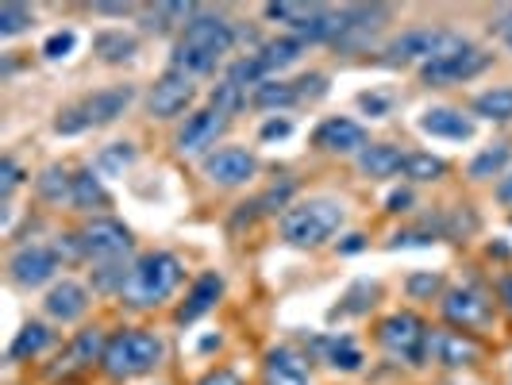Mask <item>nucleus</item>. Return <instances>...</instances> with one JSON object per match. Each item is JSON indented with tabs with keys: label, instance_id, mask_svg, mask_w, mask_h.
I'll return each mask as SVG.
<instances>
[{
	"label": "nucleus",
	"instance_id": "42",
	"mask_svg": "<svg viewBox=\"0 0 512 385\" xmlns=\"http://www.w3.org/2000/svg\"><path fill=\"white\" fill-rule=\"evenodd\" d=\"M439 289H443V274H436V270H420V274L405 278V293L416 301H432Z\"/></svg>",
	"mask_w": 512,
	"mask_h": 385
},
{
	"label": "nucleus",
	"instance_id": "26",
	"mask_svg": "<svg viewBox=\"0 0 512 385\" xmlns=\"http://www.w3.org/2000/svg\"><path fill=\"white\" fill-rule=\"evenodd\" d=\"M70 205L74 208H108V193H104L101 185V174L93 170V166H85V170H77L74 174V193H70Z\"/></svg>",
	"mask_w": 512,
	"mask_h": 385
},
{
	"label": "nucleus",
	"instance_id": "37",
	"mask_svg": "<svg viewBox=\"0 0 512 385\" xmlns=\"http://www.w3.org/2000/svg\"><path fill=\"white\" fill-rule=\"evenodd\" d=\"M31 24H35V12L27 4H12V0L0 4V39H16Z\"/></svg>",
	"mask_w": 512,
	"mask_h": 385
},
{
	"label": "nucleus",
	"instance_id": "56",
	"mask_svg": "<svg viewBox=\"0 0 512 385\" xmlns=\"http://www.w3.org/2000/svg\"><path fill=\"white\" fill-rule=\"evenodd\" d=\"M501 297H505V305L512 312V278H501Z\"/></svg>",
	"mask_w": 512,
	"mask_h": 385
},
{
	"label": "nucleus",
	"instance_id": "12",
	"mask_svg": "<svg viewBox=\"0 0 512 385\" xmlns=\"http://www.w3.org/2000/svg\"><path fill=\"white\" fill-rule=\"evenodd\" d=\"M224 131H228V116L216 112V108H201V112H189V116H185V124H181L178 135H174V147H178L181 154H201V151H208Z\"/></svg>",
	"mask_w": 512,
	"mask_h": 385
},
{
	"label": "nucleus",
	"instance_id": "51",
	"mask_svg": "<svg viewBox=\"0 0 512 385\" xmlns=\"http://www.w3.org/2000/svg\"><path fill=\"white\" fill-rule=\"evenodd\" d=\"M409 205H412L409 189H393V193L385 197V212H409Z\"/></svg>",
	"mask_w": 512,
	"mask_h": 385
},
{
	"label": "nucleus",
	"instance_id": "16",
	"mask_svg": "<svg viewBox=\"0 0 512 385\" xmlns=\"http://www.w3.org/2000/svg\"><path fill=\"white\" fill-rule=\"evenodd\" d=\"M312 143L320 151L332 154H359L366 147V131H362V124L347 120V116H332V120H324L320 128L312 131Z\"/></svg>",
	"mask_w": 512,
	"mask_h": 385
},
{
	"label": "nucleus",
	"instance_id": "54",
	"mask_svg": "<svg viewBox=\"0 0 512 385\" xmlns=\"http://www.w3.org/2000/svg\"><path fill=\"white\" fill-rule=\"evenodd\" d=\"M497 201H501V205H512V174H505V178L497 181Z\"/></svg>",
	"mask_w": 512,
	"mask_h": 385
},
{
	"label": "nucleus",
	"instance_id": "40",
	"mask_svg": "<svg viewBox=\"0 0 512 385\" xmlns=\"http://www.w3.org/2000/svg\"><path fill=\"white\" fill-rule=\"evenodd\" d=\"M374 297H378V285H374V282H355L351 289H347V297L335 305L332 316H359V312H366V308L374 305Z\"/></svg>",
	"mask_w": 512,
	"mask_h": 385
},
{
	"label": "nucleus",
	"instance_id": "24",
	"mask_svg": "<svg viewBox=\"0 0 512 385\" xmlns=\"http://www.w3.org/2000/svg\"><path fill=\"white\" fill-rule=\"evenodd\" d=\"M255 54L262 58V66L274 74V70H285V66H293V62L305 54V39H301V35H278V39L262 43Z\"/></svg>",
	"mask_w": 512,
	"mask_h": 385
},
{
	"label": "nucleus",
	"instance_id": "29",
	"mask_svg": "<svg viewBox=\"0 0 512 385\" xmlns=\"http://www.w3.org/2000/svg\"><path fill=\"white\" fill-rule=\"evenodd\" d=\"M297 89H293V81H274V77H266L262 85L251 89V104L255 108H289V104H297Z\"/></svg>",
	"mask_w": 512,
	"mask_h": 385
},
{
	"label": "nucleus",
	"instance_id": "43",
	"mask_svg": "<svg viewBox=\"0 0 512 385\" xmlns=\"http://www.w3.org/2000/svg\"><path fill=\"white\" fill-rule=\"evenodd\" d=\"M77 47V35L74 31H54L51 39L43 43V58H51V62H58V58H70Z\"/></svg>",
	"mask_w": 512,
	"mask_h": 385
},
{
	"label": "nucleus",
	"instance_id": "46",
	"mask_svg": "<svg viewBox=\"0 0 512 385\" xmlns=\"http://www.w3.org/2000/svg\"><path fill=\"white\" fill-rule=\"evenodd\" d=\"M293 89H297V97H301V101H316V97H324V93H328V77L324 74H305L301 77V81H293Z\"/></svg>",
	"mask_w": 512,
	"mask_h": 385
},
{
	"label": "nucleus",
	"instance_id": "47",
	"mask_svg": "<svg viewBox=\"0 0 512 385\" xmlns=\"http://www.w3.org/2000/svg\"><path fill=\"white\" fill-rule=\"evenodd\" d=\"M436 243V231H397L393 239H389V247L397 251V247H432Z\"/></svg>",
	"mask_w": 512,
	"mask_h": 385
},
{
	"label": "nucleus",
	"instance_id": "2",
	"mask_svg": "<svg viewBox=\"0 0 512 385\" xmlns=\"http://www.w3.org/2000/svg\"><path fill=\"white\" fill-rule=\"evenodd\" d=\"M347 208L332 197H308L282 212V239L289 247H324L343 228Z\"/></svg>",
	"mask_w": 512,
	"mask_h": 385
},
{
	"label": "nucleus",
	"instance_id": "14",
	"mask_svg": "<svg viewBox=\"0 0 512 385\" xmlns=\"http://www.w3.org/2000/svg\"><path fill=\"white\" fill-rule=\"evenodd\" d=\"M255 170H258L255 154L243 151V147H220V151H212L205 158L208 181H216V185H224V189L247 185V181L255 178Z\"/></svg>",
	"mask_w": 512,
	"mask_h": 385
},
{
	"label": "nucleus",
	"instance_id": "1",
	"mask_svg": "<svg viewBox=\"0 0 512 385\" xmlns=\"http://www.w3.org/2000/svg\"><path fill=\"white\" fill-rule=\"evenodd\" d=\"M181 278V258L170 255V251H151L143 255L139 262H131V278L120 293V301H128L131 308H154L162 301H170L178 293Z\"/></svg>",
	"mask_w": 512,
	"mask_h": 385
},
{
	"label": "nucleus",
	"instance_id": "28",
	"mask_svg": "<svg viewBox=\"0 0 512 385\" xmlns=\"http://www.w3.org/2000/svg\"><path fill=\"white\" fill-rule=\"evenodd\" d=\"M35 189H39L43 201L62 205V201H70V193H74V174L62 170V166H47V170L35 178Z\"/></svg>",
	"mask_w": 512,
	"mask_h": 385
},
{
	"label": "nucleus",
	"instance_id": "32",
	"mask_svg": "<svg viewBox=\"0 0 512 385\" xmlns=\"http://www.w3.org/2000/svg\"><path fill=\"white\" fill-rule=\"evenodd\" d=\"M104 351H108V339H104L101 328H85V332H77V339L70 343V362H74V366H89V362H101Z\"/></svg>",
	"mask_w": 512,
	"mask_h": 385
},
{
	"label": "nucleus",
	"instance_id": "39",
	"mask_svg": "<svg viewBox=\"0 0 512 385\" xmlns=\"http://www.w3.org/2000/svg\"><path fill=\"white\" fill-rule=\"evenodd\" d=\"M228 77L235 81V85H243V89H247V85L255 89V85H262V81L270 77V70L262 66L258 54H243V58H235V62L228 66Z\"/></svg>",
	"mask_w": 512,
	"mask_h": 385
},
{
	"label": "nucleus",
	"instance_id": "52",
	"mask_svg": "<svg viewBox=\"0 0 512 385\" xmlns=\"http://www.w3.org/2000/svg\"><path fill=\"white\" fill-rule=\"evenodd\" d=\"M197 385H243V378H239L235 370H212V374H205Z\"/></svg>",
	"mask_w": 512,
	"mask_h": 385
},
{
	"label": "nucleus",
	"instance_id": "15",
	"mask_svg": "<svg viewBox=\"0 0 512 385\" xmlns=\"http://www.w3.org/2000/svg\"><path fill=\"white\" fill-rule=\"evenodd\" d=\"M43 312L51 320H58V324H74V320H81L89 312V289L81 282H74V278H62V282H54L47 289Z\"/></svg>",
	"mask_w": 512,
	"mask_h": 385
},
{
	"label": "nucleus",
	"instance_id": "9",
	"mask_svg": "<svg viewBox=\"0 0 512 385\" xmlns=\"http://www.w3.org/2000/svg\"><path fill=\"white\" fill-rule=\"evenodd\" d=\"M443 316L447 324H455L459 332H470V328H482L493 316V301L478 285H455L443 293Z\"/></svg>",
	"mask_w": 512,
	"mask_h": 385
},
{
	"label": "nucleus",
	"instance_id": "34",
	"mask_svg": "<svg viewBox=\"0 0 512 385\" xmlns=\"http://www.w3.org/2000/svg\"><path fill=\"white\" fill-rule=\"evenodd\" d=\"M401 174H405L409 181H439L443 174H447V162H443V158H436V154L412 151V154H405Z\"/></svg>",
	"mask_w": 512,
	"mask_h": 385
},
{
	"label": "nucleus",
	"instance_id": "20",
	"mask_svg": "<svg viewBox=\"0 0 512 385\" xmlns=\"http://www.w3.org/2000/svg\"><path fill=\"white\" fill-rule=\"evenodd\" d=\"M416 128L424 131V135H432V139H455V143L474 139V120H466L455 108H428L416 120Z\"/></svg>",
	"mask_w": 512,
	"mask_h": 385
},
{
	"label": "nucleus",
	"instance_id": "27",
	"mask_svg": "<svg viewBox=\"0 0 512 385\" xmlns=\"http://www.w3.org/2000/svg\"><path fill=\"white\" fill-rule=\"evenodd\" d=\"M509 162H512V147H509V143H493V147H486L482 154H474V158H470L466 174H470L474 181L497 178V174H501Z\"/></svg>",
	"mask_w": 512,
	"mask_h": 385
},
{
	"label": "nucleus",
	"instance_id": "22",
	"mask_svg": "<svg viewBox=\"0 0 512 385\" xmlns=\"http://www.w3.org/2000/svg\"><path fill=\"white\" fill-rule=\"evenodd\" d=\"M93 54L101 62H108V66H120V62H131L139 54V39L128 35V31H120V27H112V31H101L93 39Z\"/></svg>",
	"mask_w": 512,
	"mask_h": 385
},
{
	"label": "nucleus",
	"instance_id": "11",
	"mask_svg": "<svg viewBox=\"0 0 512 385\" xmlns=\"http://www.w3.org/2000/svg\"><path fill=\"white\" fill-rule=\"evenodd\" d=\"M493 62V54L478 51V47H466L462 54H451V58H436V62H424L420 66V77L428 85H455V81H470L478 77Z\"/></svg>",
	"mask_w": 512,
	"mask_h": 385
},
{
	"label": "nucleus",
	"instance_id": "48",
	"mask_svg": "<svg viewBox=\"0 0 512 385\" xmlns=\"http://www.w3.org/2000/svg\"><path fill=\"white\" fill-rule=\"evenodd\" d=\"M258 135H262L266 143H270V139H289V135H293V124H289L285 116H274V120H266V124H262Z\"/></svg>",
	"mask_w": 512,
	"mask_h": 385
},
{
	"label": "nucleus",
	"instance_id": "21",
	"mask_svg": "<svg viewBox=\"0 0 512 385\" xmlns=\"http://www.w3.org/2000/svg\"><path fill=\"white\" fill-rule=\"evenodd\" d=\"M401 166H405V154L389 143H370L359 151V170L366 178H393L401 174Z\"/></svg>",
	"mask_w": 512,
	"mask_h": 385
},
{
	"label": "nucleus",
	"instance_id": "49",
	"mask_svg": "<svg viewBox=\"0 0 512 385\" xmlns=\"http://www.w3.org/2000/svg\"><path fill=\"white\" fill-rule=\"evenodd\" d=\"M359 108L370 112V116H385V112H389V97H382V93H362Z\"/></svg>",
	"mask_w": 512,
	"mask_h": 385
},
{
	"label": "nucleus",
	"instance_id": "18",
	"mask_svg": "<svg viewBox=\"0 0 512 385\" xmlns=\"http://www.w3.org/2000/svg\"><path fill=\"white\" fill-rule=\"evenodd\" d=\"M262 385H308V359L293 347H274L262 359Z\"/></svg>",
	"mask_w": 512,
	"mask_h": 385
},
{
	"label": "nucleus",
	"instance_id": "36",
	"mask_svg": "<svg viewBox=\"0 0 512 385\" xmlns=\"http://www.w3.org/2000/svg\"><path fill=\"white\" fill-rule=\"evenodd\" d=\"M208 101H212V108H216V112H224V116L231 120L239 108H247V101H251V97H247V89H243V85H235L231 77H224L220 85H212Z\"/></svg>",
	"mask_w": 512,
	"mask_h": 385
},
{
	"label": "nucleus",
	"instance_id": "8",
	"mask_svg": "<svg viewBox=\"0 0 512 385\" xmlns=\"http://www.w3.org/2000/svg\"><path fill=\"white\" fill-rule=\"evenodd\" d=\"M178 43L181 47H193V51L212 54V58H224L235 47V27L224 16H216V12H197L189 24L181 27Z\"/></svg>",
	"mask_w": 512,
	"mask_h": 385
},
{
	"label": "nucleus",
	"instance_id": "23",
	"mask_svg": "<svg viewBox=\"0 0 512 385\" xmlns=\"http://www.w3.org/2000/svg\"><path fill=\"white\" fill-rule=\"evenodd\" d=\"M54 343V332L47 328V324H39V320H31V324H24L20 332H16V339L8 343V362H27L35 359L39 351H47Z\"/></svg>",
	"mask_w": 512,
	"mask_h": 385
},
{
	"label": "nucleus",
	"instance_id": "6",
	"mask_svg": "<svg viewBox=\"0 0 512 385\" xmlns=\"http://www.w3.org/2000/svg\"><path fill=\"white\" fill-rule=\"evenodd\" d=\"M58 251L47 247V243H27V247H16L12 258H8V278L20 289H39V285L54 282L58 274Z\"/></svg>",
	"mask_w": 512,
	"mask_h": 385
},
{
	"label": "nucleus",
	"instance_id": "38",
	"mask_svg": "<svg viewBox=\"0 0 512 385\" xmlns=\"http://www.w3.org/2000/svg\"><path fill=\"white\" fill-rule=\"evenodd\" d=\"M131 162H135V147H131V143H108V147L97 154V174L116 178V174L128 170Z\"/></svg>",
	"mask_w": 512,
	"mask_h": 385
},
{
	"label": "nucleus",
	"instance_id": "17",
	"mask_svg": "<svg viewBox=\"0 0 512 385\" xmlns=\"http://www.w3.org/2000/svg\"><path fill=\"white\" fill-rule=\"evenodd\" d=\"M131 101H135L131 85H112V89H97V93H89V97H85V101L77 104V108L85 112L89 128H104V124L120 120V116L128 112V104H131Z\"/></svg>",
	"mask_w": 512,
	"mask_h": 385
},
{
	"label": "nucleus",
	"instance_id": "35",
	"mask_svg": "<svg viewBox=\"0 0 512 385\" xmlns=\"http://www.w3.org/2000/svg\"><path fill=\"white\" fill-rule=\"evenodd\" d=\"M266 12V20H278V24H289L293 27V35L301 31V27L320 12V4H289V0H282V4H266L262 8Z\"/></svg>",
	"mask_w": 512,
	"mask_h": 385
},
{
	"label": "nucleus",
	"instance_id": "5",
	"mask_svg": "<svg viewBox=\"0 0 512 385\" xmlns=\"http://www.w3.org/2000/svg\"><path fill=\"white\" fill-rule=\"evenodd\" d=\"M428 324L416 312H389L378 324V343L393 362L424 366L428 362Z\"/></svg>",
	"mask_w": 512,
	"mask_h": 385
},
{
	"label": "nucleus",
	"instance_id": "31",
	"mask_svg": "<svg viewBox=\"0 0 512 385\" xmlns=\"http://www.w3.org/2000/svg\"><path fill=\"white\" fill-rule=\"evenodd\" d=\"M143 16H147V31H166V27L174 24H189L193 16H197V8L193 4H154V8H143Z\"/></svg>",
	"mask_w": 512,
	"mask_h": 385
},
{
	"label": "nucleus",
	"instance_id": "33",
	"mask_svg": "<svg viewBox=\"0 0 512 385\" xmlns=\"http://www.w3.org/2000/svg\"><path fill=\"white\" fill-rule=\"evenodd\" d=\"M128 278H131L128 262L112 258V262H101V266L93 270V289H97V293H108V297H120L124 285H128Z\"/></svg>",
	"mask_w": 512,
	"mask_h": 385
},
{
	"label": "nucleus",
	"instance_id": "10",
	"mask_svg": "<svg viewBox=\"0 0 512 385\" xmlns=\"http://www.w3.org/2000/svg\"><path fill=\"white\" fill-rule=\"evenodd\" d=\"M189 104H193V77L181 70H166L147 93V112L154 120H178Z\"/></svg>",
	"mask_w": 512,
	"mask_h": 385
},
{
	"label": "nucleus",
	"instance_id": "53",
	"mask_svg": "<svg viewBox=\"0 0 512 385\" xmlns=\"http://www.w3.org/2000/svg\"><path fill=\"white\" fill-rule=\"evenodd\" d=\"M362 247H366V235H359V231H355V235H347V239L339 243V255H359Z\"/></svg>",
	"mask_w": 512,
	"mask_h": 385
},
{
	"label": "nucleus",
	"instance_id": "45",
	"mask_svg": "<svg viewBox=\"0 0 512 385\" xmlns=\"http://www.w3.org/2000/svg\"><path fill=\"white\" fill-rule=\"evenodd\" d=\"M20 181H24V170L16 166V158H0V197H12L16 189H20Z\"/></svg>",
	"mask_w": 512,
	"mask_h": 385
},
{
	"label": "nucleus",
	"instance_id": "25",
	"mask_svg": "<svg viewBox=\"0 0 512 385\" xmlns=\"http://www.w3.org/2000/svg\"><path fill=\"white\" fill-rule=\"evenodd\" d=\"M316 347H320V355L328 359V366H332V370L355 374V370L362 366V351L355 347V339H347V335H332V339H320Z\"/></svg>",
	"mask_w": 512,
	"mask_h": 385
},
{
	"label": "nucleus",
	"instance_id": "3",
	"mask_svg": "<svg viewBox=\"0 0 512 385\" xmlns=\"http://www.w3.org/2000/svg\"><path fill=\"white\" fill-rule=\"evenodd\" d=\"M158 362H162V339L154 332H143V328H124V332H116L108 339L101 370L108 378L124 382V378L151 374Z\"/></svg>",
	"mask_w": 512,
	"mask_h": 385
},
{
	"label": "nucleus",
	"instance_id": "55",
	"mask_svg": "<svg viewBox=\"0 0 512 385\" xmlns=\"http://www.w3.org/2000/svg\"><path fill=\"white\" fill-rule=\"evenodd\" d=\"M97 12H104V16H128L131 4H97Z\"/></svg>",
	"mask_w": 512,
	"mask_h": 385
},
{
	"label": "nucleus",
	"instance_id": "13",
	"mask_svg": "<svg viewBox=\"0 0 512 385\" xmlns=\"http://www.w3.org/2000/svg\"><path fill=\"white\" fill-rule=\"evenodd\" d=\"M428 359L439 362V366H447V370H459V366H474V362L482 359V347L466 332L432 328V335H428Z\"/></svg>",
	"mask_w": 512,
	"mask_h": 385
},
{
	"label": "nucleus",
	"instance_id": "7",
	"mask_svg": "<svg viewBox=\"0 0 512 385\" xmlns=\"http://www.w3.org/2000/svg\"><path fill=\"white\" fill-rule=\"evenodd\" d=\"M77 235H81L85 258H97V262H112V258H124L131 251V231L116 216H93Z\"/></svg>",
	"mask_w": 512,
	"mask_h": 385
},
{
	"label": "nucleus",
	"instance_id": "4",
	"mask_svg": "<svg viewBox=\"0 0 512 385\" xmlns=\"http://www.w3.org/2000/svg\"><path fill=\"white\" fill-rule=\"evenodd\" d=\"M466 47H474L470 39H462L455 31H439V27H416L397 35L389 47H385V62L389 66H405V62H436V58H451L462 54Z\"/></svg>",
	"mask_w": 512,
	"mask_h": 385
},
{
	"label": "nucleus",
	"instance_id": "44",
	"mask_svg": "<svg viewBox=\"0 0 512 385\" xmlns=\"http://www.w3.org/2000/svg\"><path fill=\"white\" fill-rule=\"evenodd\" d=\"M54 131L58 135H81V131H89V120H85V112L81 108H66V112H58V120H54Z\"/></svg>",
	"mask_w": 512,
	"mask_h": 385
},
{
	"label": "nucleus",
	"instance_id": "30",
	"mask_svg": "<svg viewBox=\"0 0 512 385\" xmlns=\"http://www.w3.org/2000/svg\"><path fill=\"white\" fill-rule=\"evenodd\" d=\"M474 112H478L482 120H497V124L512 120V89L509 85H497V89L478 93V97H474Z\"/></svg>",
	"mask_w": 512,
	"mask_h": 385
},
{
	"label": "nucleus",
	"instance_id": "19",
	"mask_svg": "<svg viewBox=\"0 0 512 385\" xmlns=\"http://www.w3.org/2000/svg\"><path fill=\"white\" fill-rule=\"evenodd\" d=\"M220 293H224V278H220L216 270H205L197 282L189 285V293H185V301H181V308H178V324H197L205 312L216 308Z\"/></svg>",
	"mask_w": 512,
	"mask_h": 385
},
{
	"label": "nucleus",
	"instance_id": "41",
	"mask_svg": "<svg viewBox=\"0 0 512 385\" xmlns=\"http://www.w3.org/2000/svg\"><path fill=\"white\" fill-rule=\"evenodd\" d=\"M297 193V185L293 181H282V185H270L258 201H251V205H243V208H251V216H270V212H278V208H289V197Z\"/></svg>",
	"mask_w": 512,
	"mask_h": 385
},
{
	"label": "nucleus",
	"instance_id": "50",
	"mask_svg": "<svg viewBox=\"0 0 512 385\" xmlns=\"http://www.w3.org/2000/svg\"><path fill=\"white\" fill-rule=\"evenodd\" d=\"M493 31L505 39V47L512 51V8H501V12L493 16Z\"/></svg>",
	"mask_w": 512,
	"mask_h": 385
}]
</instances>
